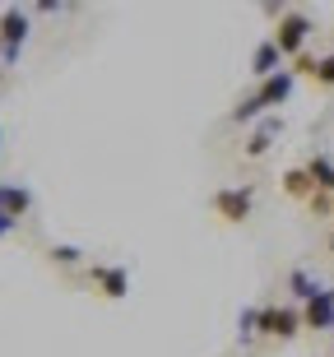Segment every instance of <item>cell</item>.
Instances as JSON below:
<instances>
[{
  "label": "cell",
  "instance_id": "6da1fadb",
  "mask_svg": "<svg viewBox=\"0 0 334 357\" xmlns=\"http://www.w3.org/2000/svg\"><path fill=\"white\" fill-rule=\"evenodd\" d=\"M260 334L274 344H293L302 334V306L293 302H265L260 306Z\"/></svg>",
  "mask_w": 334,
  "mask_h": 357
},
{
  "label": "cell",
  "instance_id": "7a4b0ae2",
  "mask_svg": "<svg viewBox=\"0 0 334 357\" xmlns=\"http://www.w3.org/2000/svg\"><path fill=\"white\" fill-rule=\"evenodd\" d=\"M311 14H302V10H288L274 24V47L283 52V61H297V56L307 52V38H311Z\"/></svg>",
  "mask_w": 334,
  "mask_h": 357
},
{
  "label": "cell",
  "instance_id": "3957f363",
  "mask_svg": "<svg viewBox=\"0 0 334 357\" xmlns=\"http://www.w3.org/2000/svg\"><path fill=\"white\" fill-rule=\"evenodd\" d=\"M24 42H28V10H19V5L0 10V61H5V70L19 66Z\"/></svg>",
  "mask_w": 334,
  "mask_h": 357
},
{
  "label": "cell",
  "instance_id": "277c9868",
  "mask_svg": "<svg viewBox=\"0 0 334 357\" xmlns=\"http://www.w3.org/2000/svg\"><path fill=\"white\" fill-rule=\"evenodd\" d=\"M214 213L223 218V223H246L255 209V185L251 181H241V185H223V190H214Z\"/></svg>",
  "mask_w": 334,
  "mask_h": 357
},
{
  "label": "cell",
  "instance_id": "5b68a950",
  "mask_svg": "<svg viewBox=\"0 0 334 357\" xmlns=\"http://www.w3.org/2000/svg\"><path fill=\"white\" fill-rule=\"evenodd\" d=\"M302 330H311V334H330L334 330V288L330 283L302 306Z\"/></svg>",
  "mask_w": 334,
  "mask_h": 357
},
{
  "label": "cell",
  "instance_id": "8992f818",
  "mask_svg": "<svg viewBox=\"0 0 334 357\" xmlns=\"http://www.w3.org/2000/svg\"><path fill=\"white\" fill-rule=\"evenodd\" d=\"M293 89H297V75L283 66L279 75H269V79L255 84V98H260V107H265V112H274V107H283L288 98H293Z\"/></svg>",
  "mask_w": 334,
  "mask_h": 357
},
{
  "label": "cell",
  "instance_id": "52a82bcc",
  "mask_svg": "<svg viewBox=\"0 0 334 357\" xmlns=\"http://www.w3.org/2000/svg\"><path fill=\"white\" fill-rule=\"evenodd\" d=\"M89 283H93L103 297L121 302V297L130 292V269H126V265H93V269H89Z\"/></svg>",
  "mask_w": 334,
  "mask_h": 357
},
{
  "label": "cell",
  "instance_id": "ba28073f",
  "mask_svg": "<svg viewBox=\"0 0 334 357\" xmlns=\"http://www.w3.org/2000/svg\"><path fill=\"white\" fill-rule=\"evenodd\" d=\"M283 135V116H265V121H255L251 135H246V144H241V153L246 158H265L269 149H274V139Z\"/></svg>",
  "mask_w": 334,
  "mask_h": 357
},
{
  "label": "cell",
  "instance_id": "9c48e42d",
  "mask_svg": "<svg viewBox=\"0 0 334 357\" xmlns=\"http://www.w3.org/2000/svg\"><path fill=\"white\" fill-rule=\"evenodd\" d=\"M321 288H325V283H321L316 274H311V269H302V265L288 269V302H293V306H307Z\"/></svg>",
  "mask_w": 334,
  "mask_h": 357
},
{
  "label": "cell",
  "instance_id": "30bf717a",
  "mask_svg": "<svg viewBox=\"0 0 334 357\" xmlns=\"http://www.w3.org/2000/svg\"><path fill=\"white\" fill-rule=\"evenodd\" d=\"M279 70H283V52L274 47V38L255 42V52H251V75H255V79H269V75H279Z\"/></svg>",
  "mask_w": 334,
  "mask_h": 357
},
{
  "label": "cell",
  "instance_id": "8fae6325",
  "mask_svg": "<svg viewBox=\"0 0 334 357\" xmlns=\"http://www.w3.org/2000/svg\"><path fill=\"white\" fill-rule=\"evenodd\" d=\"M28 209H33V195H28L24 185L0 181V213H10V218H24Z\"/></svg>",
  "mask_w": 334,
  "mask_h": 357
},
{
  "label": "cell",
  "instance_id": "7c38bea8",
  "mask_svg": "<svg viewBox=\"0 0 334 357\" xmlns=\"http://www.w3.org/2000/svg\"><path fill=\"white\" fill-rule=\"evenodd\" d=\"M279 185H283V195H293V199H311L316 195V181H311L307 167H288V172L279 176Z\"/></svg>",
  "mask_w": 334,
  "mask_h": 357
},
{
  "label": "cell",
  "instance_id": "4fadbf2b",
  "mask_svg": "<svg viewBox=\"0 0 334 357\" xmlns=\"http://www.w3.org/2000/svg\"><path fill=\"white\" fill-rule=\"evenodd\" d=\"M307 172H311V181H316V190L334 195V158H330V153H311Z\"/></svg>",
  "mask_w": 334,
  "mask_h": 357
},
{
  "label": "cell",
  "instance_id": "5bb4252c",
  "mask_svg": "<svg viewBox=\"0 0 334 357\" xmlns=\"http://www.w3.org/2000/svg\"><path fill=\"white\" fill-rule=\"evenodd\" d=\"M260 339V306H241V316H237V344H255Z\"/></svg>",
  "mask_w": 334,
  "mask_h": 357
},
{
  "label": "cell",
  "instance_id": "9a60e30c",
  "mask_svg": "<svg viewBox=\"0 0 334 357\" xmlns=\"http://www.w3.org/2000/svg\"><path fill=\"white\" fill-rule=\"evenodd\" d=\"M47 260L61 269H79L84 265V251L79 246H66V241H56V246H47Z\"/></svg>",
  "mask_w": 334,
  "mask_h": 357
},
{
  "label": "cell",
  "instance_id": "2e32d148",
  "mask_svg": "<svg viewBox=\"0 0 334 357\" xmlns=\"http://www.w3.org/2000/svg\"><path fill=\"white\" fill-rule=\"evenodd\" d=\"M307 79L321 84V89H334V52H330V56H316V66H311Z\"/></svg>",
  "mask_w": 334,
  "mask_h": 357
},
{
  "label": "cell",
  "instance_id": "e0dca14e",
  "mask_svg": "<svg viewBox=\"0 0 334 357\" xmlns=\"http://www.w3.org/2000/svg\"><path fill=\"white\" fill-rule=\"evenodd\" d=\"M307 209L316 213V218H330V213H334V195H325V190H316V195L307 199Z\"/></svg>",
  "mask_w": 334,
  "mask_h": 357
},
{
  "label": "cell",
  "instance_id": "ac0fdd59",
  "mask_svg": "<svg viewBox=\"0 0 334 357\" xmlns=\"http://www.w3.org/2000/svg\"><path fill=\"white\" fill-rule=\"evenodd\" d=\"M14 227H19V218H10V213H0V237H10Z\"/></svg>",
  "mask_w": 334,
  "mask_h": 357
},
{
  "label": "cell",
  "instance_id": "d6986e66",
  "mask_svg": "<svg viewBox=\"0 0 334 357\" xmlns=\"http://www.w3.org/2000/svg\"><path fill=\"white\" fill-rule=\"evenodd\" d=\"M330 255H334V232H330Z\"/></svg>",
  "mask_w": 334,
  "mask_h": 357
},
{
  "label": "cell",
  "instance_id": "ffe728a7",
  "mask_svg": "<svg viewBox=\"0 0 334 357\" xmlns=\"http://www.w3.org/2000/svg\"><path fill=\"white\" fill-rule=\"evenodd\" d=\"M0 75H5V61H0Z\"/></svg>",
  "mask_w": 334,
  "mask_h": 357
}]
</instances>
